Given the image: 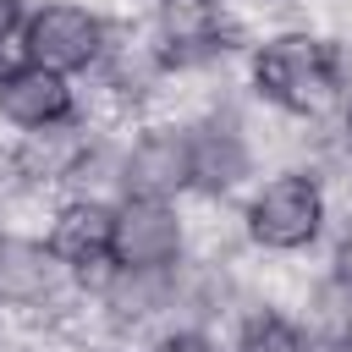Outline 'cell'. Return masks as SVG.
I'll return each instance as SVG.
<instances>
[{
    "mask_svg": "<svg viewBox=\"0 0 352 352\" xmlns=\"http://www.w3.org/2000/svg\"><path fill=\"white\" fill-rule=\"evenodd\" d=\"M253 82L264 99H275L280 110L292 116H319L336 88H341V72H336V50L308 38V33H280L258 50L253 60Z\"/></svg>",
    "mask_w": 352,
    "mask_h": 352,
    "instance_id": "6da1fadb",
    "label": "cell"
},
{
    "mask_svg": "<svg viewBox=\"0 0 352 352\" xmlns=\"http://www.w3.org/2000/svg\"><path fill=\"white\" fill-rule=\"evenodd\" d=\"M324 226V198L314 187V176H275L253 204H248V231L253 242L275 248V253H297L319 236Z\"/></svg>",
    "mask_w": 352,
    "mask_h": 352,
    "instance_id": "7a4b0ae2",
    "label": "cell"
},
{
    "mask_svg": "<svg viewBox=\"0 0 352 352\" xmlns=\"http://www.w3.org/2000/svg\"><path fill=\"white\" fill-rule=\"evenodd\" d=\"M104 44V28L82 6H44L22 22V60L50 66V72H82Z\"/></svg>",
    "mask_w": 352,
    "mask_h": 352,
    "instance_id": "3957f363",
    "label": "cell"
},
{
    "mask_svg": "<svg viewBox=\"0 0 352 352\" xmlns=\"http://www.w3.org/2000/svg\"><path fill=\"white\" fill-rule=\"evenodd\" d=\"M182 253V226L165 198H126L116 204V236L110 264L121 270H170Z\"/></svg>",
    "mask_w": 352,
    "mask_h": 352,
    "instance_id": "277c9868",
    "label": "cell"
},
{
    "mask_svg": "<svg viewBox=\"0 0 352 352\" xmlns=\"http://www.w3.org/2000/svg\"><path fill=\"white\" fill-rule=\"evenodd\" d=\"M0 116H6L11 126L50 132V126H60V121L72 116V88H66V77L50 72V66H33V60L6 66V72H0Z\"/></svg>",
    "mask_w": 352,
    "mask_h": 352,
    "instance_id": "5b68a950",
    "label": "cell"
},
{
    "mask_svg": "<svg viewBox=\"0 0 352 352\" xmlns=\"http://www.w3.org/2000/svg\"><path fill=\"white\" fill-rule=\"evenodd\" d=\"M121 182H126V198H176L182 187H192V148H187V132H148L126 165H121Z\"/></svg>",
    "mask_w": 352,
    "mask_h": 352,
    "instance_id": "8992f818",
    "label": "cell"
},
{
    "mask_svg": "<svg viewBox=\"0 0 352 352\" xmlns=\"http://www.w3.org/2000/svg\"><path fill=\"white\" fill-rule=\"evenodd\" d=\"M110 236H116V209L99 198H77L55 214L50 253L66 270H94V264H110Z\"/></svg>",
    "mask_w": 352,
    "mask_h": 352,
    "instance_id": "52a82bcc",
    "label": "cell"
},
{
    "mask_svg": "<svg viewBox=\"0 0 352 352\" xmlns=\"http://www.w3.org/2000/svg\"><path fill=\"white\" fill-rule=\"evenodd\" d=\"M60 258L50 253V242H28V236H0V302H44L60 286Z\"/></svg>",
    "mask_w": 352,
    "mask_h": 352,
    "instance_id": "ba28073f",
    "label": "cell"
},
{
    "mask_svg": "<svg viewBox=\"0 0 352 352\" xmlns=\"http://www.w3.org/2000/svg\"><path fill=\"white\" fill-rule=\"evenodd\" d=\"M187 148H192V187H204V192H226L248 176V143L226 121L187 132Z\"/></svg>",
    "mask_w": 352,
    "mask_h": 352,
    "instance_id": "9c48e42d",
    "label": "cell"
},
{
    "mask_svg": "<svg viewBox=\"0 0 352 352\" xmlns=\"http://www.w3.org/2000/svg\"><path fill=\"white\" fill-rule=\"evenodd\" d=\"M116 275H110V308L116 314H154L160 302H165V270H121V264H110Z\"/></svg>",
    "mask_w": 352,
    "mask_h": 352,
    "instance_id": "30bf717a",
    "label": "cell"
},
{
    "mask_svg": "<svg viewBox=\"0 0 352 352\" xmlns=\"http://www.w3.org/2000/svg\"><path fill=\"white\" fill-rule=\"evenodd\" d=\"M236 352H302V336H297L286 319L264 314V319H253V324L242 330V346H236Z\"/></svg>",
    "mask_w": 352,
    "mask_h": 352,
    "instance_id": "8fae6325",
    "label": "cell"
},
{
    "mask_svg": "<svg viewBox=\"0 0 352 352\" xmlns=\"http://www.w3.org/2000/svg\"><path fill=\"white\" fill-rule=\"evenodd\" d=\"M154 352H209V341L198 330H170V336L154 341Z\"/></svg>",
    "mask_w": 352,
    "mask_h": 352,
    "instance_id": "7c38bea8",
    "label": "cell"
},
{
    "mask_svg": "<svg viewBox=\"0 0 352 352\" xmlns=\"http://www.w3.org/2000/svg\"><path fill=\"white\" fill-rule=\"evenodd\" d=\"M16 28H22V0H0V44H11Z\"/></svg>",
    "mask_w": 352,
    "mask_h": 352,
    "instance_id": "4fadbf2b",
    "label": "cell"
},
{
    "mask_svg": "<svg viewBox=\"0 0 352 352\" xmlns=\"http://www.w3.org/2000/svg\"><path fill=\"white\" fill-rule=\"evenodd\" d=\"M336 286L352 297V236L341 242V253H336Z\"/></svg>",
    "mask_w": 352,
    "mask_h": 352,
    "instance_id": "5bb4252c",
    "label": "cell"
},
{
    "mask_svg": "<svg viewBox=\"0 0 352 352\" xmlns=\"http://www.w3.org/2000/svg\"><path fill=\"white\" fill-rule=\"evenodd\" d=\"M170 6H192V11H204V6H214V0H170Z\"/></svg>",
    "mask_w": 352,
    "mask_h": 352,
    "instance_id": "9a60e30c",
    "label": "cell"
},
{
    "mask_svg": "<svg viewBox=\"0 0 352 352\" xmlns=\"http://www.w3.org/2000/svg\"><path fill=\"white\" fill-rule=\"evenodd\" d=\"M346 143H352V110H346Z\"/></svg>",
    "mask_w": 352,
    "mask_h": 352,
    "instance_id": "2e32d148",
    "label": "cell"
}]
</instances>
